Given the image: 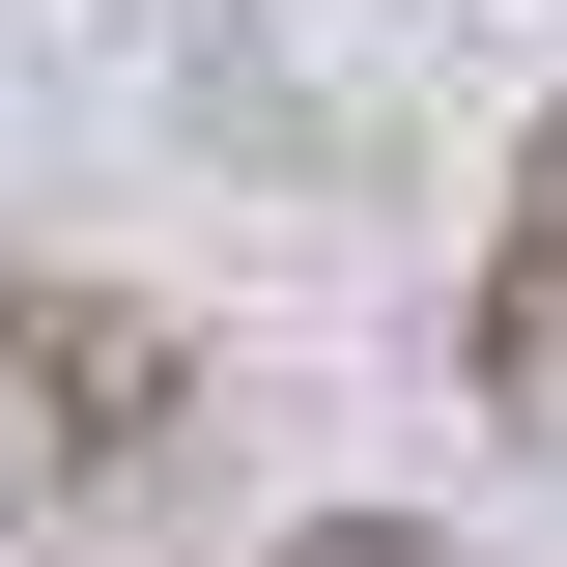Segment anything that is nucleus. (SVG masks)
Segmentation results:
<instances>
[{"instance_id":"nucleus-1","label":"nucleus","mask_w":567,"mask_h":567,"mask_svg":"<svg viewBox=\"0 0 567 567\" xmlns=\"http://www.w3.org/2000/svg\"><path fill=\"white\" fill-rule=\"evenodd\" d=\"M171 425H199V341H171L142 284L0 256V539H58V511H142V483H171Z\"/></svg>"},{"instance_id":"nucleus-2","label":"nucleus","mask_w":567,"mask_h":567,"mask_svg":"<svg viewBox=\"0 0 567 567\" xmlns=\"http://www.w3.org/2000/svg\"><path fill=\"white\" fill-rule=\"evenodd\" d=\"M454 369H483V425H539V454H567V114L511 142V227H483V312H454Z\"/></svg>"},{"instance_id":"nucleus-3","label":"nucleus","mask_w":567,"mask_h":567,"mask_svg":"<svg viewBox=\"0 0 567 567\" xmlns=\"http://www.w3.org/2000/svg\"><path fill=\"white\" fill-rule=\"evenodd\" d=\"M256 567H454L425 511H312V539H256Z\"/></svg>"}]
</instances>
